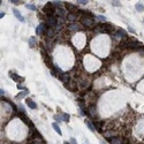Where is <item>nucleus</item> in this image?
I'll return each instance as SVG.
<instances>
[{
	"label": "nucleus",
	"mask_w": 144,
	"mask_h": 144,
	"mask_svg": "<svg viewBox=\"0 0 144 144\" xmlns=\"http://www.w3.org/2000/svg\"><path fill=\"white\" fill-rule=\"evenodd\" d=\"M43 12L46 14V16H53V14L57 12V9L54 8V6L51 4V2H47L45 6L43 7Z\"/></svg>",
	"instance_id": "1"
},
{
	"label": "nucleus",
	"mask_w": 144,
	"mask_h": 144,
	"mask_svg": "<svg viewBox=\"0 0 144 144\" xmlns=\"http://www.w3.org/2000/svg\"><path fill=\"white\" fill-rule=\"evenodd\" d=\"M81 22L83 23V26H85V27H93V24H95L93 17H90V16H82Z\"/></svg>",
	"instance_id": "2"
},
{
	"label": "nucleus",
	"mask_w": 144,
	"mask_h": 144,
	"mask_svg": "<svg viewBox=\"0 0 144 144\" xmlns=\"http://www.w3.org/2000/svg\"><path fill=\"white\" fill-rule=\"evenodd\" d=\"M45 24L48 26V28L57 27V24H58V17H55V16H48V17H46Z\"/></svg>",
	"instance_id": "3"
},
{
	"label": "nucleus",
	"mask_w": 144,
	"mask_h": 144,
	"mask_svg": "<svg viewBox=\"0 0 144 144\" xmlns=\"http://www.w3.org/2000/svg\"><path fill=\"white\" fill-rule=\"evenodd\" d=\"M18 117H20V119H21V120H22V121H23L28 127H30V128H32V129L35 128V127H34V123H32V121H31L27 115H24V113H20V114H18Z\"/></svg>",
	"instance_id": "4"
},
{
	"label": "nucleus",
	"mask_w": 144,
	"mask_h": 144,
	"mask_svg": "<svg viewBox=\"0 0 144 144\" xmlns=\"http://www.w3.org/2000/svg\"><path fill=\"white\" fill-rule=\"evenodd\" d=\"M46 30H47V28H46L45 23H40V24L36 28V34L37 35H42V34L46 32Z\"/></svg>",
	"instance_id": "5"
},
{
	"label": "nucleus",
	"mask_w": 144,
	"mask_h": 144,
	"mask_svg": "<svg viewBox=\"0 0 144 144\" xmlns=\"http://www.w3.org/2000/svg\"><path fill=\"white\" fill-rule=\"evenodd\" d=\"M88 112H89V114H90L91 117H96L97 115V108H96V105L95 104H92V105H90L89 107H88Z\"/></svg>",
	"instance_id": "6"
},
{
	"label": "nucleus",
	"mask_w": 144,
	"mask_h": 144,
	"mask_svg": "<svg viewBox=\"0 0 144 144\" xmlns=\"http://www.w3.org/2000/svg\"><path fill=\"white\" fill-rule=\"evenodd\" d=\"M109 143L111 144H123L122 143V138L119 136H114L112 138H109Z\"/></svg>",
	"instance_id": "7"
},
{
	"label": "nucleus",
	"mask_w": 144,
	"mask_h": 144,
	"mask_svg": "<svg viewBox=\"0 0 144 144\" xmlns=\"http://www.w3.org/2000/svg\"><path fill=\"white\" fill-rule=\"evenodd\" d=\"M26 103H27L28 107H30L31 109H36V108H37L36 103H35L34 100H31L30 98H27V99H26Z\"/></svg>",
	"instance_id": "8"
},
{
	"label": "nucleus",
	"mask_w": 144,
	"mask_h": 144,
	"mask_svg": "<svg viewBox=\"0 0 144 144\" xmlns=\"http://www.w3.org/2000/svg\"><path fill=\"white\" fill-rule=\"evenodd\" d=\"M66 8L68 9L70 13H77L76 10H77V8H76V6H74V5H72V4H69V2H66Z\"/></svg>",
	"instance_id": "9"
},
{
	"label": "nucleus",
	"mask_w": 144,
	"mask_h": 144,
	"mask_svg": "<svg viewBox=\"0 0 144 144\" xmlns=\"http://www.w3.org/2000/svg\"><path fill=\"white\" fill-rule=\"evenodd\" d=\"M103 125H104V122H101V121L93 122V126H95V128L98 130L99 133H103Z\"/></svg>",
	"instance_id": "10"
},
{
	"label": "nucleus",
	"mask_w": 144,
	"mask_h": 144,
	"mask_svg": "<svg viewBox=\"0 0 144 144\" xmlns=\"http://www.w3.org/2000/svg\"><path fill=\"white\" fill-rule=\"evenodd\" d=\"M67 20L70 21V22H75L77 20V14H75V13H68L67 14Z\"/></svg>",
	"instance_id": "11"
},
{
	"label": "nucleus",
	"mask_w": 144,
	"mask_h": 144,
	"mask_svg": "<svg viewBox=\"0 0 144 144\" xmlns=\"http://www.w3.org/2000/svg\"><path fill=\"white\" fill-rule=\"evenodd\" d=\"M13 13H14V15H15V17L17 18L18 21H21V22H24V17L20 14V12H18L17 9H13Z\"/></svg>",
	"instance_id": "12"
},
{
	"label": "nucleus",
	"mask_w": 144,
	"mask_h": 144,
	"mask_svg": "<svg viewBox=\"0 0 144 144\" xmlns=\"http://www.w3.org/2000/svg\"><path fill=\"white\" fill-rule=\"evenodd\" d=\"M68 29L73 30V31H79V30H81V27L79 24H76V23H72V24L68 26Z\"/></svg>",
	"instance_id": "13"
},
{
	"label": "nucleus",
	"mask_w": 144,
	"mask_h": 144,
	"mask_svg": "<svg viewBox=\"0 0 144 144\" xmlns=\"http://www.w3.org/2000/svg\"><path fill=\"white\" fill-rule=\"evenodd\" d=\"M55 13L58 14V17L63 18L66 16V12H65V9H62V8H57V12H55Z\"/></svg>",
	"instance_id": "14"
},
{
	"label": "nucleus",
	"mask_w": 144,
	"mask_h": 144,
	"mask_svg": "<svg viewBox=\"0 0 144 144\" xmlns=\"http://www.w3.org/2000/svg\"><path fill=\"white\" fill-rule=\"evenodd\" d=\"M60 77V80L65 83V84H67V83H69V75L68 74H62L61 76H59Z\"/></svg>",
	"instance_id": "15"
},
{
	"label": "nucleus",
	"mask_w": 144,
	"mask_h": 144,
	"mask_svg": "<svg viewBox=\"0 0 144 144\" xmlns=\"http://www.w3.org/2000/svg\"><path fill=\"white\" fill-rule=\"evenodd\" d=\"M52 127H53V129L59 134V135H62V131H61V129H60V127L58 126V123L57 122H53L52 123Z\"/></svg>",
	"instance_id": "16"
},
{
	"label": "nucleus",
	"mask_w": 144,
	"mask_h": 144,
	"mask_svg": "<svg viewBox=\"0 0 144 144\" xmlns=\"http://www.w3.org/2000/svg\"><path fill=\"white\" fill-rule=\"evenodd\" d=\"M85 123H87V126H88V128L90 129L91 131H93V133L96 131V128H95V126L92 125V122H91V121H89V120H87V121H85Z\"/></svg>",
	"instance_id": "17"
},
{
	"label": "nucleus",
	"mask_w": 144,
	"mask_h": 144,
	"mask_svg": "<svg viewBox=\"0 0 144 144\" xmlns=\"http://www.w3.org/2000/svg\"><path fill=\"white\" fill-rule=\"evenodd\" d=\"M104 136L107 138H112V137H114V133H113V130H107L106 133H104Z\"/></svg>",
	"instance_id": "18"
},
{
	"label": "nucleus",
	"mask_w": 144,
	"mask_h": 144,
	"mask_svg": "<svg viewBox=\"0 0 144 144\" xmlns=\"http://www.w3.org/2000/svg\"><path fill=\"white\" fill-rule=\"evenodd\" d=\"M46 35H47V37H48V38L53 36V35H54V30H53V28H48V29L46 30Z\"/></svg>",
	"instance_id": "19"
},
{
	"label": "nucleus",
	"mask_w": 144,
	"mask_h": 144,
	"mask_svg": "<svg viewBox=\"0 0 144 144\" xmlns=\"http://www.w3.org/2000/svg\"><path fill=\"white\" fill-rule=\"evenodd\" d=\"M51 4L53 5L54 7H58V8H60V5H61V1H51Z\"/></svg>",
	"instance_id": "20"
},
{
	"label": "nucleus",
	"mask_w": 144,
	"mask_h": 144,
	"mask_svg": "<svg viewBox=\"0 0 144 144\" xmlns=\"http://www.w3.org/2000/svg\"><path fill=\"white\" fill-rule=\"evenodd\" d=\"M62 120H63V121H66V122H68V121H69V114L63 113V114H62Z\"/></svg>",
	"instance_id": "21"
},
{
	"label": "nucleus",
	"mask_w": 144,
	"mask_h": 144,
	"mask_svg": "<svg viewBox=\"0 0 144 144\" xmlns=\"http://www.w3.org/2000/svg\"><path fill=\"white\" fill-rule=\"evenodd\" d=\"M135 8L137 9L138 12H141V10H143V9H144V6H143V5H141V4H136Z\"/></svg>",
	"instance_id": "22"
},
{
	"label": "nucleus",
	"mask_w": 144,
	"mask_h": 144,
	"mask_svg": "<svg viewBox=\"0 0 144 144\" xmlns=\"http://www.w3.org/2000/svg\"><path fill=\"white\" fill-rule=\"evenodd\" d=\"M10 79H13L14 81H18V80H20V79L17 77V75L14 74V73H10Z\"/></svg>",
	"instance_id": "23"
},
{
	"label": "nucleus",
	"mask_w": 144,
	"mask_h": 144,
	"mask_svg": "<svg viewBox=\"0 0 144 144\" xmlns=\"http://www.w3.org/2000/svg\"><path fill=\"white\" fill-rule=\"evenodd\" d=\"M10 2H12V4H14V5H20V4H22V1H21V0H10Z\"/></svg>",
	"instance_id": "24"
},
{
	"label": "nucleus",
	"mask_w": 144,
	"mask_h": 144,
	"mask_svg": "<svg viewBox=\"0 0 144 144\" xmlns=\"http://www.w3.org/2000/svg\"><path fill=\"white\" fill-rule=\"evenodd\" d=\"M26 7L28 9H31V10H36V7L34 6V5H26Z\"/></svg>",
	"instance_id": "25"
},
{
	"label": "nucleus",
	"mask_w": 144,
	"mask_h": 144,
	"mask_svg": "<svg viewBox=\"0 0 144 144\" xmlns=\"http://www.w3.org/2000/svg\"><path fill=\"white\" fill-rule=\"evenodd\" d=\"M97 18H98V20H100V21H106V17H105V16H103V15H98V16H97Z\"/></svg>",
	"instance_id": "26"
},
{
	"label": "nucleus",
	"mask_w": 144,
	"mask_h": 144,
	"mask_svg": "<svg viewBox=\"0 0 144 144\" xmlns=\"http://www.w3.org/2000/svg\"><path fill=\"white\" fill-rule=\"evenodd\" d=\"M77 2H80L81 5H87L88 4V0H79Z\"/></svg>",
	"instance_id": "27"
},
{
	"label": "nucleus",
	"mask_w": 144,
	"mask_h": 144,
	"mask_svg": "<svg viewBox=\"0 0 144 144\" xmlns=\"http://www.w3.org/2000/svg\"><path fill=\"white\" fill-rule=\"evenodd\" d=\"M24 95H26V93H23V92H21V93H20V95H18L17 97H16V98L17 99H21V98H23V97H24Z\"/></svg>",
	"instance_id": "28"
},
{
	"label": "nucleus",
	"mask_w": 144,
	"mask_h": 144,
	"mask_svg": "<svg viewBox=\"0 0 144 144\" xmlns=\"http://www.w3.org/2000/svg\"><path fill=\"white\" fill-rule=\"evenodd\" d=\"M70 144H77L76 140H75V138H70Z\"/></svg>",
	"instance_id": "29"
},
{
	"label": "nucleus",
	"mask_w": 144,
	"mask_h": 144,
	"mask_svg": "<svg viewBox=\"0 0 144 144\" xmlns=\"http://www.w3.org/2000/svg\"><path fill=\"white\" fill-rule=\"evenodd\" d=\"M54 119H55L57 121H60V120H61V118H60V117H58V115H54Z\"/></svg>",
	"instance_id": "30"
},
{
	"label": "nucleus",
	"mask_w": 144,
	"mask_h": 144,
	"mask_svg": "<svg viewBox=\"0 0 144 144\" xmlns=\"http://www.w3.org/2000/svg\"><path fill=\"white\" fill-rule=\"evenodd\" d=\"M128 30H129L130 32H134V31H135V30H134V29H133L131 27H128Z\"/></svg>",
	"instance_id": "31"
},
{
	"label": "nucleus",
	"mask_w": 144,
	"mask_h": 144,
	"mask_svg": "<svg viewBox=\"0 0 144 144\" xmlns=\"http://www.w3.org/2000/svg\"><path fill=\"white\" fill-rule=\"evenodd\" d=\"M113 5H115V6H120L119 1H113Z\"/></svg>",
	"instance_id": "32"
},
{
	"label": "nucleus",
	"mask_w": 144,
	"mask_h": 144,
	"mask_svg": "<svg viewBox=\"0 0 144 144\" xmlns=\"http://www.w3.org/2000/svg\"><path fill=\"white\" fill-rule=\"evenodd\" d=\"M0 93H1V96H4V95H5V91L1 89V90H0Z\"/></svg>",
	"instance_id": "33"
},
{
	"label": "nucleus",
	"mask_w": 144,
	"mask_h": 144,
	"mask_svg": "<svg viewBox=\"0 0 144 144\" xmlns=\"http://www.w3.org/2000/svg\"><path fill=\"white\" fill-rule=\"evenodd\" d=\"M4 16H5V13H1V14H0V17L2 18V17H4Z\"/></svg>",
	"instance_id": "34"
},
{
	"label": "nucleus",
	"mask_w": 144,
	"mask_h": 144,
	"mask_svg": "<svg viewBox=\"0 0 144 144\" xmlns=\"http://www.w3.org/2000/svg\"><path fill=\"white\" fill-rule=\"evenodd\" d=\"M63 144H70V143H68V142H63Z\"/></svg>",
	"instance_id": "35"
},
{
	"label": "nucleus",
	"mask_w": 144,
	"mask_h": 144,
	"mask_svg": "<svg viewBox=\"0 0 144 144\" xmlns=\"http://www.w3.org/2000/svg\"><path fill=\"white\" fill-rule=\"evenodd\" d=\"M123 144H129V143H128V142H127V141H126V142H125V143H123Z\"/></svg>",
	"instance_id": "36"
}]
</instances>
